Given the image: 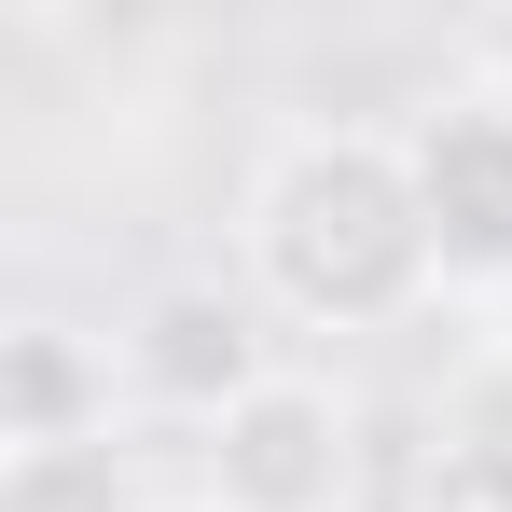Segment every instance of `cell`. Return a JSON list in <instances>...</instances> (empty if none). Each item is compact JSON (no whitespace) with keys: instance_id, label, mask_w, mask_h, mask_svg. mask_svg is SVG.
Here are the masks:
<instances>
[{"instance_id":"obj_1","label":"cell","mask_w":512,"mask_h":512,"mask_svg":"<svg viewBox=\"0 0 512 512\" xmlns=\"http://www.w3.org/2000/svg\"><path fill=\"white\" fill-rule=\"evenodd\" d=\"M236 291L291 333H416L443 305V236L402 125H291L236 180Z\"/></svg>"},{"instance_id":"obj_2","label":"cell","mask_w":512,"mask_h":512,"mask_svg":"<svg viewBox=\"0 0 512 512\" xmlns=\"http://www.w3.org/2000/svg\"><path fill=\"white\" fill-rule=\"evenodd\" d=\"M360 402H346L333 374H305V360H277L236 416H208L180 443V499L194 512H346L360 499Z\"/></svg>"},{"instance_id":"obj_3","label":"cell","mask_w":512,"mask_h":512,"mask_svg":"<svg viewBox=\"0 0 512 512\" xmlns=\"http://www.w3.org/2000/svg\"><path fill=\"white\" fill-rule=\"evenodd\" d=\"M402 153H416L429 236H443V291L512 305V97L471 84V70H443L402 111Z\"/></svg>"},{"instance_id":"obj_4","label":"cell","mask_w":512,"mask_h":512,"mask_svg":"<svg viewBox=\"0 0 512 512\" xmlns=\"http://www.w3.org/2000/svg\"><path fill=\"white\" fill-rule=\"evenodd\" d=\"M111 360H125V402L167 416L180 443H194L208 416H236L263 374H277V333H263V291L167 277V291H139V319L111 333Z\"/></svg>"},{"instance_id":"obj_5","label":"cell","mask_w":512,"mask_h":512,"mask_svg":"<svg viewBox=\"0 0 512 512\" xmlns=\"http://www.w3.org/2000/svg\"><path fill=\"white\" fill-rule=\"evenodd\" d=\"M111 402H125V360L111 333H70V319H14L0 346V457H42V443H111Z\"/></svg>"},{"instance_id":"obj_6","label":"cell","mask_w":512,"mask_h":512,"mask_svg":"<svg viewBox=\"0 0 512 512\" xmlns=\"http://www.w3.org/2000/svg\"><path fill=\"white\" fill-rule=\"evenodd\" d=\"M429 512H512V333L471 346L429 402Z\"/></svg>"},{"instance_id":"obj_7","label":"cell","mask_w":512,"mask_h":512,"mask_svg":"<svg viewBox=\"0 0 512 512\" xmlns=\"http://www.w3.org/2000/svg\"><path fill=\"white\" fill-rule=\"evenodd\" d=\"M0 512H167V499H153V471H139V457H125V429H111V443L0 457Z\"/></svg>"},{"instance_id":"obj_8","label":"cell","mask_w":512,"mask_h":512,"mask_svg":"<svg viewBox=\"0 0 512 512\" xmlns=\"http://www.w3.org/2000/svg\"><path fill=\"white\" fill-rule=\"evenodd\" d=\"M457 70L512 97V14H471V28H457Z\"/></svg>"},{"instance_id":"obj_9","label":"cell","mask_w":512,"mask_h":512,"mask_svg":"<svg viewBox=\"0 0 512 512\" xmlns=\"http://www.w3.org/2000/svg\"><path fill=\"white\" fill-rule=\"evenodd\" d=\"M180 512H194V499H180Z\"/></svg>"}]
</instances>
